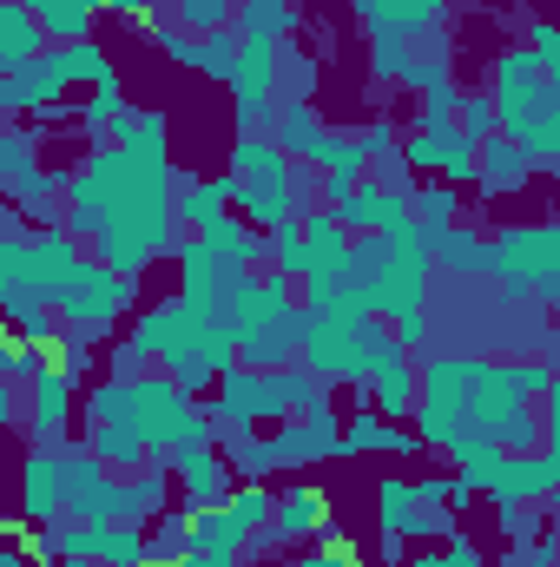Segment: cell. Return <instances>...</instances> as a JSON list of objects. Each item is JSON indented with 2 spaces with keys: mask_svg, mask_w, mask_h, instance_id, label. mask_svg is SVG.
I'll return each mask as SVG.
<instances>
[{
  "mask_svg": "<svg viewBox=\"0 0 560 567\" xmlns=\"http://www.w3.org/2000/svg\"><path fill=\"white\" fill-rule=\"evenodd\" d=\"M145 47H152V53H165L172 66H198V33H185L178 20H158V27H145Z\"/></svg>",
  "mask_w": 560,
  "mask_h": 567,
  "instance_id": "cell-45",
  "label": "cell"
},
{
  "mask_svg": "<svg viewBox=\"0 0 560 567\" xmlns=\"http://www.w3.org/2000/svg\"><path fill=\"white\" fill-rule=\"evenodd\" d=\"M60 60H66V73H73V80H86V86H106V80L120 73V66L106 60V47H100V40H73V47H60Z\"/></svg>",
  "mask_w": 560,
  "mask_h": 567,
  "instance_id": "cell-43",
  "label": "cell"
},
{
  "mask_svg": "<svg viewBox=\"0 0 560 567\" xmlns=\"http://www.w3.org/2000/svg\"><path fill=\"white\" fill-rule=\"evenodd\" d=\"M528 47H535V60L554 73L560 66V20H535V27H528Z\"/></svg>",
  "mask_w": 560,
  "mask_h": 567,
  "instance_id": "cell-50",
  "label": "cell"
},
{
  "mask_svg": "<svg viewBox=\"0 0 560 567\" xmlns=\"http://www.w3.org/2000/svg\"><path fill=\"white\" fill-rule=\"evenodd\" d=\"M205 410H211V423H218V429H265V423L278 429V423H290V416H297L283 370H251V363L225 370Z\"/></svg>",
  "mask_w": 560,
  "mask_h": 567,
  "instance_id": "cell-10",
  "label": "cell"
},
{
  "mask_svg": "<svg viewBox=\"0 0 560 567\" xmlns=\"http://www.w3.org/2000/svg\"><path fill=\"white\" fill-rule=\"evenodd\" d=\"M73 377L66 370H46L40 383H27V442L33 449H66V429H73Z\"/></svg>",
  "mask_w": 560,
  "mask_h": 567,
  "instance_id": "cell-16",
  "label": "cell"
},
{
  "mask_svg": "<svg viewBox=\"0 0 560 567\" xmlns=\"http://www.w3.org/2000/svg\"><path fill=\"white\" fill-rule=\"evenodd\" d=\"M455 126H462V133H468V145L481 152V145L501 133V113H495V100H488V93H462V113H455Z\"/></svg>",
  "mask_w": 560,
  "mask_h": 567,
  "instance_id": "cell-44",
  "label": "cell"
},
{
  "mask_svg": "<svg viewBox=\"0 0 560 567\" xmlns=\"http://www.w3.org/2000/svg\"><path fill=\"white\" fill-rule=\"evenodd\" d=\"M409 567H488V561H481V548H475L468 535H448L435 555H416Z\"/></svg>",
  "mask_w": 560,
  "mask_h": 567,
  "instance_id": "cell-48",
  "label": "cell"
},
{
  "mask_svg": "<svg viewBox=\"0 0 560 567\" xmlns=\"http://www.w3.org/2000/svg\"><path fill=\"white\" fill-rule=\"evenodd\" d=\"M428 245H435V265H442V271H455V278H488V265H495V238L442 231V238H428Z\"/></svg>",
  "mask_w": 560,
  "mask_h": 567,
  "instance_id": "cell-31",
  "label": "cell"
},
{
  "mask_svg": "<svg viewBox=\"0 0 560 567\" xmlns=\"http://www.w3.org/2000/svg\"><path fill=\"white\" fill-rule=\"evenodd\" d=\"M541 423H548V449L560 455V377H554V390L541 396Z\"/></svg>",
  "mask_w": 560,
  "mask_h": 567,
  "instance_id": "cell-53",
  "label": "cell"
},
{
  "mask_svg": "<svg viewBox=\"0 0 560 567\" xmlns=\"http://www.w3.org/2000/svg\"><path fill=\"white\" fill-rule=\"evenodd\" d=\"M93 7H100V13H106V0H93Z\"/></svg>",
  "mask_w": 560,
  "mask_h": 567,
  "instance_id": "cell-63",
  "label": "cell"
},
{
  "mask_svg": "<svg viewBox=\"0 0 560 567\" xmlns=\"http://www.w3.org/2000/svg\"><path fill=\"white\" fill-rule=\"evenodd\" d=\"M178 297L191 303V310H205V317H225V297H231V278L218 271V258L205 251V238L191 231V238H178Z\"/></svg>",
  "mask_w": 560,
  "mask_h": 567,
  "instance_id": "cell-18",
  "label": "cell"
},
{
  "mask_svg": "<svg viewBox=\"0 0 560 567\" xmlns=\"http://www.w3.org/2000/svg\"><path fill=\"white\" fill-rule=\"evenodd\" d=\"M356 140H363V152H370V165H383V158H396V152H403V133H396V120H370Z\"/></svg>",
  "mask_w": 560,
  "mask_h": 567,
  "instance_id": "cell-49",
  "label": "cell"
},
{
  "mask_svg": "<svg viewBox=\"0 0 560 567\" xmlns=\"http://www.w3.org/2000/svg\"><path fill=\"white\" fill-rule=\"evenodd\" d=\"M238 53H245V33H238V27H225V33L198 40V66H191V73H205V80L231 86V73H238Z\"/></svg>",
  "mask_w": 560,
  "mask_h": 567,
  "instance_id": "cell-39",
  "label": "cell"
},
{
  "mask_svg": "<svg viewBox=\"0 0 560 567\" xmlns=\"http://www.w3.org/2000/svg\"><path fill=\"white\" fill-rule=\"evenodd\" d=\"M548 508H554V522H548V548H554V555H560V495H554V502H548Z\"/></svg>",
  "mask_w": 560,
  "mask_h": 567,
  "instance_id": "cell-58",
  "label": "cell"
},
{
  "mask_svg": "<svg viewBox=\"0 0 560 567\" xmlns=\"http://www.w3.org/2000/svg\"><path fill=\"white\" fill-rule=\"evenodd\" d=\"M178 27L198 33V40H211L225 27H238V0H178Z\"/></svg>",
  "mask_w": 560,
  "mask_h": 567,
  "instance_id": "cell-41",
  "label": "cell"
},
{
  "mask_svg": "<svg viewBox=\"0 0 560 567\" xmlns=\"http://www.w3.org/2000/svg\"><path fill=\"white\" fill-rule=\"evenodd\" d=\"M422 337H428V317H403V323H396V343H409L416 357H422Z\"/></svg>",
  "mask_w": 560,
  "mask_h": 567,
  "instance_id": "cell-56",
  "label": "cell"
},
{
  "mask_svg": "<svg viewBox=\"0 0 560 567\" xmlns=\"http://www.w3.org/2000/svg\"><path fill=\"white\" fill-rule=\"evenodd\" d=\"M238 205V178H191L178 172V225L185 231H211L218 218H231Z\"/></svg>",
  "mask_w": 560,
  "mask_h": 567,
  "instance_id": "cell-22",
  "label": "cell"
},
{
  "mask_svg": "<svg viewBox=\"0 0 560 567\" xmlns=\"http://www.w3.org/2000/svg\"><path fill=\"white\" fill-rule=\"evenodd\" d=\"M7 7H27V13H40V0H7Z\"/></svg>",
  "mask_w": 560,
  "mask_h": 567,
  "instance_id": "cell-59",
  "label": "cell"
},
{
  "mask_svg": "<svg viewBox=\"0 0 560 567\" xmlns=\"http://www.w3.org/2000/svg\"><path fill=\"white\" fill-rule=\"evenodd\" d=\"M265 7H290V0H265Z\"/></svg>",
  "mask_w": 560,
  "mask_h": 567,
  "instance_id": "cell-61",
  "label": "cell"
},
{
  "mask_svg": "<svg viewBox=\"0 0 560 567\" xmlns=\"http://www.w3.org/2000/svg\"><path fill=\"white\" fill-rule=\"evenodd\" d=\"M231 508H238L251 528H271V515H278V488H271V482H238Z\"/></svg>",
  "mask_w": 560,
  "mask_h": 567,
  "instance_id": "cell-47",
  "label": "cell"
},
{
  "mask_svg": "<svg viewBox=\"0 0 560 567\" xmlns=\"http://www.w3.org/2000/svg\"><path fill=\"white\" fill-rule=\"evenodd\" d=\"M554 567H560V555H554Z\"/></svg>",
  "mask_w": 560,
  "mask_h": 567,
  "instance_id": "cell-64",
  "label": "cell"
},
{
  "mask_svg": "<svg viewBox=\"0 0 560 567\" xmlns=\"http://www.w3.org/2000/svg\"><path fill=\"white\" fill-rule=\"evenodd\" d=\"M297 310H303V290L283 271H238L231 297H225V323L238 330V343L258 337V330H271V323H283V317H297Z\"/></svg>",
  "mask_w": 560,
  "mask_h": 567,
  "instance_id": "cell-11",
  "label": "cell"
},
{
  "mask_svg": "<svg viewBox=\"0 0 560 567\" xmlns=\"http://www.w3.org/2000/svg\"><path fill=\"white\" fill-rule=\"evenodd\" d=\"M422 403V363L409 343H383L376 363H370V383H363V410H376L383 423H409Z\"/></svg>",
  "mask_w": 560,
  "mask_h": 567,
  "instance_id": "cell-12",
  "label": "cell"
},
{
  "mask_svg": "<svg viewBox=\"0 0 560 567\" xmlns=\"http://www.w3.org/2000/svg\"><path fill=\"white\" fill-rule=\"evenodd\" d=\"M86 245L66 231V225H46V231H0V303L7 317L20 323L27 310H53L66 278L80 271Z\"/></svg>",
  "mask_w": 560,
  "mask_h": 567,
  "instance_id": "cell-5",
  "label": "cell"
},
{
  "mask_svg": "<svg viewBox=\"0 0 560 567\" xmlns=\"http://www.w3.org/2000/svg\"><path fill=\"white\" fill-rule=\"evenodd\" d=\"M488 278L501 284L515 303H548V310H560V218L501 225V231H495V265H488Z\"/></svg>",
  "mask_w": 560,
  "mask_h": 567,
  "instance_id": "cell-6",
  "label": "cell"
},
{
  "mask_svg": "<svg viewBox=\"0 0 560 567\" xmlns=\"http://www.w3.org/2000/svg\"><path fill=\"white\" fill-rule=\"evenodd\" d=\"M86 423H126L139 429L145 442H152V462H165L172 468V455L178 449H191V442H211V410L178 383V377H165V370H145V377H106L93 396H86Z\"/></svg>",
  "mask_w": 560,
  "mask_h": 567,
  "instance_id": "cell-2",
  "label": "cell"
},
{
  "mask_svg": "<svg viewBox=\"0 0 560 567\" xmlns=\"http://www.w3.org/2000/svg\"><path fill=\"white\" fill-rule=\"evenodd\" d=\"M271 449H278V468H310V462H336L343 455V423L336 410H310V416H290L271 429Z\"/></svg>",
  "mask_w": 560,
  "mask_h": 567,
  "instance_id": "cell-14",
  "label": "cell"
},
{
  "mask_svg": "<svg viewBox=\"0 0 560 567\" xmlns=\"http://www.w3.org/2000/svg\"><path fill=\"white\" fill-rule=\"evenodd\" d=\"M139 303V278H126V271H113V265H100V258H80V271L66 278L60 290V323L66 330H93V337H113V323L126 317Z\"/></svg>",
  "mask_w": 560,
  "mask_h": 567,
  "instance_id": "cell-9",
  "label": "cell"
},
{
  "mask_svg": "<svg viewBox=\"0 0 560 567\" xmlns=\"http://www.w3.org/2000/svg\"><path fill=\"white\" fill-rule=\"evenodd\" d=\"M297 158L283 152L278 140H245L238 133V145H231V178H283Z\"/></svg>",
  "mask_w": 560,
  "mask_h": 567,
  "instance_id": "cell-34",
  "label": "cell"
},
{
  "mask_svg": "<svg viewBox=\"0 0 560 567\" xmlns=\"http://www.w3.org/2000/svg\"><path fill=\"white\" fill-rule=\"evenodd\" d=\"M66 86H73V73H66V60H60V47H53V53H40L27 73H7V80H0V106L46 120V113H60Z\"/></svg>",
  "mask_w": 560,
  "mask_h": 567,
  "instance_id": "cell-15",
  "label": "cell"
},
{
  "mask_svg": "<svg viewBox=\"0 0 560 567\" xmlns=\"http://www.w3.org/2000/svg\"><path fill=\"white\" fill-rule=\"evenodd\" d=\"M548 80H554V86H560V66H554V73H548Z\"/></svg>",
  "mask_w": 560,
  "mask_h": 567,
  "instance_id": "cell-62",
  "label": "cell"
},
{
  "mask_svg": "<svg viewBox=\"0 0 560 567\" xmlns=\"http://www.w3.org/2000/svg\"><path fill=\"white\" fill-rule=\"evenodd\" d=\"M172 475H178V502H185L191 515H198V508H225V502L238 495V468H231V455L211 449V442L178 449V455H172Z\"/></svg>",
  "mask_w": 560,
  "mask_h": 567,
  "instance_id": "cell-13",
  "label": "cell"
},
{
  "mask_svg": "<svg viewBox=\"0 0 560 567\" xmlns=\"http://www.w3.org/2000/svg\"><path fill=\"white\" fill-rule=\"evenodd\" d=\"M265 271H283V278L310 271V231H303V218L283 225V231H265Z\"/></svg>",
  "mask_w": 560,
  "mask_h": 567,
  "instance_id": "cell-35",
  "label": "cell"
},
{
  "mask_svg": "<svg viewBox=\"0 0 560 567\" xmlns=\"http://www.w3.org/2000/svg\"><path fill=\"white\" fill-rule=\"evenodd\" d=\"M283 567H363V561H356V548L343 542V548H303V555H290Z\"/></svg>",
  "mask_w": 560,
  "mask_h": 567,
  "instance_id": "cell-51",
  "label": "cell"
},
{
  "mask_svg": "<svg viewBox=\"0 0 560 567\" xmlns=\"http://www.w3.org/2000/svg\"><path fill=\"white\" fill-rule=\"evenodd\" d=\"M133 343H139L165 377H178L191 396H198V390H218V377L238 370V330H231L225 317L191 310L185 297H165V303L139 310Z\"/></svg>",
  "mask_w": 560,
  "mask_h": 567,
  "instance_id": "cell-3",
  "label": "cell"
},
{
  "mask_svg": "<svg viewBox=\"0 0 560 567\" xmlns=\"http://www.w3.org/2000/svg\"><path fill=\"white\" fill-rule=\"evenodd\" d=\"M363 185H370V152H363V140H356V133H330L323 158H317V192H323V205L336 212V205H350Z\"/></svg>",
  "mask_w": 560,
  "mask_h": 567,
  "instance_id": "cell-19",
  "label": "cell"
},
{
  "mask_svg": "<svg viewBox=\"0 0 560 567\" xmlns=\"http://www.w3.org/2000/svg\"><path fill=\"white\" fill-rule=\"evenodd\" d=\"M245 548H251V522L231 502L191 515V555H245Z\"/></svg>",
  "mask_w": 560,
  "mask_h": 567,
  "instance_id": "cell-28",
  "label": "cell"
},
{
  "mask_svg": "<svg viewBox=\"0 0 560 567\" xmlns=\"http://www.w3.org/2000/svg\"><path fill=\"white\" fill-rule=\"evenodd\" d=\"M66 231L86 245V258L145 278L158 258L178 251V172L145 165L126 145H93L66 172Z\"/></svg>",
  "mask_w": 560,
  "mask_h": 567,
  "instance_id": "cell-1",
  "label": "cell"
},
{
  "mask_svg": "<svg viewBox=\"0 0 560 567\" xmlns=\"http://www.w3.org/2000/svg\"><path fill=\"white\" fill-rule=\"evenodd\" d=\"M390 435H396V423H383L376 410H356L350 423H343V455H390Z\"/></svg>",
  "mask_w": 560,
  "mask_h": 567,
  "instance_id": "cell-42",
  "label": "cell"
},
{
  "mask_svg": "<svg viewBox=\"0 0 560 567\" xmlns=\"http://www.w3.org/2000/svg\"><path fill=\"white\" fill-rule=\"evenodd\" d=\"M46 370H53V357H46L40 343H27L20 330H13V337H0V377H7V383H20V390H27V383H40Z\"/></svg>",
  "mask_w": 560,
  "mask_h": 567,
  "instance_id": "cell-37",
  "label": "cell"
},
{
  "mask_svg": "<svg viewBox=\"0 0 560 567\" xmlns=\"http://www.w3.org/2000/svg\"><path fill=\"white\" fill-rule=\"evenodd\" d=\"M428 278H435V245L416 218L403 231H370L356 238V258H350V284L370 297V310L383 323H403V317H422V297H428Z\"/></svg>",
  "mask_w": 560,
  "mask_h": 567,
  "instance_id": "cell-4",
  "label": "cell"
},
{
  "mask_svg": "<svg viewBox=\"0 0 560 567\" xmlns=\"http://www.w3.org/2000/svg\"><path fill=\"white\" fill-rule=\"evenodd\" d=\"M20 515H27V522H60V515H66V495H60V449H33V442H27V462H20Z\"/></svg>",
  "mask_w": 560,
  "mask_h": 567,
  "instance_id": "cell-20",
  "label": "cell"
},
{
  "mask_svg": "<svg viewBox=\"0 0 560 567\" xmlns=\"http://www.w3.org/2000/svg\"><path fill=\"white\" fill-rule=\"evenodd\" d=\"M113 145H126L133 158H145V165H172V120L165 113H126L120 120V133H113Z\"/></svg>",
  "mask_w": 560,
  "mask_h": 567,
  "instance_id": "cell-29",
  "label": "cell"
},
{
  "mask_svg": "<svg viewBox=\"0 0 560 567\" xmlns=\"http://www.w3.org/2000/svg\"><path fill=\"white\" fill-rule=\"evenodd\" d=\"M40 53H53V40H46L40 13L7 7V0H0V80H7V73H27Z\"/></svg>",
  "mask_w": 560,
  "mask_h": 567,
  "instance_id": "cell-24",
  "label": "cell"
},
{
  "mask_svg": "<svg viewBox=\"0 0 560 567\" xmlns=\"http://www.w3.org/2000/svg\"><path fill=\"white\" fill-rule=\"evenodd\" d=\"M152 567H245V555H178V561H152Z\"/></svg>",
  "mask_w": 560,
  "mask_h": 567,
  "instance_id": "cell-55",
  "label": "cell"
},
{
  "mask_svg": "<svg viewBox=\"0 0 560 567\" xmlns=\"http://www.w3.org/2000/svg\"><path fill=\"white\" fill-rule=\"evenodd\" d=\"M528 178H535V158H528V145H515L508 133H495V140L475 152V192H481V198L521 192Z\"/></svg>",
  "mask_w": 560,
  "mask_h": 567,
  "instance_id": "cell-21",
  "label": "cell"
},
{
  "mask_svg": "<svg viewBox=\"0 0 560 567\" xmlns=\"http://www.w3.org/2000/svg\"><path fill=\"white\" fill-rule=\"evenodd\" d=\"M501 567H554V548L548 542H521V548H508Z\"/></svg>",
  "mask_w": 560,
  "mask_h": 567,
  "instance_id": "cell-52",
  "label": "cell"
},
{
  "mask_svg": "<svg viewBox=\"0 0 560 567\" xmlns=\"http://www.w3.org/2000/svg\"><path fill=\"white\" fill-rule=\"evenodd\" d=\"M86 449L113 468V475H145L152 468V442H145L139 429H126V423H86Z\"/></svg>",
  "mask_w": 560,
  "mask_h": 567,
  "instance_id": "cell-26",
  "label": "cell"
},
{
  "mask_svg": "<svg viewBox=\"0 0 560 567\" xmlns=\"http://www.w3.org/2000/svg\"><path fill=\"white\" fill-rule=\"evenodd\" d=\"M356 7V20H363V33L376 40V33H396V40H428V33H442V0H350Z\"/></svg>",
  "mask_w": 560,
  "mask_h": 567,
  "instance_id": "cell-17",
  "label": "cell"
},
{
  "mask_svg": "<svg viewBox=\"0 0 560 567\" xmlns=\"http://www.w3.org/2000/svg\"><path fill=\"white\" fill-rule=\"evenodd\" d=\"M383 343H396V323H383V317L336 323V317L303 310V357H297V363H303L310 377H323V383H350V390H363V383H370V363H376Z\"/></svg>",
  "mask_w": 560,
  "mask_h": 567,
  "instance_id": "cell-7",
  "label": "cell"
},
{
  "mask_svg": "<svg viewBox=\"0 0 560 567\" xmlns=\"http://www.w3.org/2000/svg\"><path fill=\"white\" fill-rule=\"evenodd\" d=\"M60 567H106V561H60Z\"/></svg>",
  "mask_w": 560,
  "mask_h": 567,
  "instance_id": "cell-60",
  "label": "cell"
},
{
  "mask_svg": "<svg viewBox=\"0 0 560 567\" xmlns=\"http://www.w3.org/2000/svg\"><path fill=\"white\" fill-rule=\"evenodd\" d=\"M488 100H495L508 140H528V133L548 120V106H554V80H548V66L535 60V47H501V53H495Z\"/></svg>",
  "mask_w": 560,
  "mask_h": 567,
  "instance_id": "cell-8",
  "label": "cell"
},
{
  "mask_svg": "<svg viewBox=\"0 0 560 567\" xmlns=\"http://www.w3.org/2000/svg\"><path fill=\"white\" fill-rule=\"evenodd\" d=\"M93 20L100 7L93 0H40V27L53 47H73V40H93Z\"/></svg>",
  "mask_w": 560,
  "mask_h": 567,
  "instance_id": "cell-33",
  "label": "cell"
},
{
  "mask_svg": "<svg viewBox=\"0 0 560 567\" xmlns=\"http://www.w3.org/2000/svg\"><path fill=\"white\" fill-rule=\"evenodd\" d=\"M198 238H205V251L218 258V271H225V278H238V271H258V265H265V231H258L251 218H238V212H231V218H218V225H211V231H198Z\"/></svg>",
  "mask_w": 560,
  "mask_h": 567,
  "instance_id": "cell-23",
  "label": "cell"
},
{
  "mask_svg": "<svg viewBox=\"0 0 560 567\" xmlns=\"http://www.w3.org/2000/svg\"><path fill=\"white\" fill-rule=\"evenodd\" d=\"M225 455H231V468L245 482H271L278 475V449H271L265 429H225Z\"/></svg>",
  "mask_w": 560,
  "mask_h": 567,
  "instance_id": "cell-32",
  "label": "cell"
},
{
  "mask_svg": "<svg viewBox=\"0 0 560 567\" xmlns=\"http://www.w3.org/2000/svg\"><path fill=\"white\" fill-rule=\"evenodd\" d=\"M416 60H422L416 40H396V33H376V40H370V73H376V80H390V86H409Z\"/></svg>",
  "mask_w": 560,
  "mask_h": 567,
  "instance_id": "cell-36",
  "label": "cell"
},
{
  "mask_svg": "<svg viewBox=\"0 0 560 567\" xmlns=\"http://www.w3.org/2000/svg\"><path fill=\"white\" fill-rule=\"evenodd\" d=\"M106 13H113V20H126V27H139V33H145V13H152V0H106Z\"/></svg>",
  "mask_w": 560,
  "mask_h": 567,
  "instance_id": "cell-54",
  "label": "cell"
},
{
  "mask_svg": "<svg viewBox=\"0 0 560 567\" xmlns=\"http://www.w3.org/2000/svg\"><path fill=\"white\" fill-rule=\"evenodd\" d=\"M455 218H462V185H422L416 198V225L428 231V238H442V231H455Z\"/></svg>",
  "mask_w": 560,
  "mask_h": 567,
  "instance_id": "cell-38",
  "label": "cell"
},
{
  "mask_svg": "<svg viewBox=\"0 0 560 567\" xmlns=\"http://www.w3.org/2000/svg\"><path fill=\"white\" fill-rule=\"evenodd\" d=\"M93 350H100V337L93 330H60V343H53V370H66L73 383L93 370Z\"/></svg>",
  "mask_w": 560,
  "mask_h": 567,
  "instance_id": "cell-46",
  "label": "cell"
},
{
  "mask_svg": "<svg viewBox=\"0 0 560 567\" xmlns=\"http://www.w3.org/2000/svg\"><path fill=\"white\" fill-rule=\"evenodd\" d=\"M126 113H133V106H126V93H120V73H113L106 86H93V93H86V106H80L73 120H80V133H86L93 145H113V133H120V120H126Z\"/></svg>",
  "mask_w": 560,
  "mask_h": 567,
  "instance_id": "cell-30",
  "label": "cell"
},
{
  "mask_svg": "<svg viewBox=\"0 0 560 567\" xmlns=\"http://www.w3.org/2000/svg\"><path fill=\"white\" fill-rule=\"evenodd\" d=\"M278 145L297 158V165H317V158H323L330 126H323L317 100H283V106H278Z\"/></svg>",
  "mask_w": 560,
  "mask_h": 567,
  "instance_id": "cell-27",
  "label": "cell"
},
{
  "mask_svg": "<svg viewBox=\"0 0 560 567\" xmlns=\"http://www.w3.org/2000/svg\"><path fill=\"white\" fill-rule=\"evenodd\" d=\"M238 33L245 40H290L297 13L290 7H265V0H238Z\"/></svg>",
  "mask_w": 560,
  "mask_h": 567,
  "instance_id": "cell-40",
  "label": "cell"
},
{
  "mask_svg": "<svg viewBox=\"0 0 560 567\" xmlns=\"http://www.w3.org/2000/svg\"><path fill=\"white\" fill-rule=\"evenodd\" d=\"M541 363L560 377V330H541Z\"/></svg>",
  "mask_w": 560,
  "mask_h": 567,
  "instance_id": "cell-57",
  "label": "cell"
},
{
  "mask_svg": "<svg viewBox=\"0 0 560 567\" xmlns=\"http://www.w3.org/2000/svg\"><path fill=\"white\" fill-rule=\"evenodd\" d=\"M323 522H330V495H323L317 482H290V488H278V515H271V528H278L283 542H317Z\"/></svg>",
  "mask_w": 560,
  "mask_h": 567,
  "instance_id": "cell-25",
  "label": "cell"
}]
</instances>
